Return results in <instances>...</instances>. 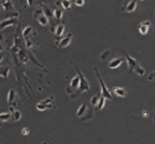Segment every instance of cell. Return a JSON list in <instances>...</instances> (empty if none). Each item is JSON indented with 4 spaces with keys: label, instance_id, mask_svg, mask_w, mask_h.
<instances>
[{
    "label": "cell",
    "instance_id": "603a6c76",
    "mask_svg": "<svg viewBox=\"0 0 155 144\" xmlns=\"http://www.w3.org/2000/svg\"><path fill=\"white\" fill-rule=\"evenodd\" d=\"M0 119H2V122H6L10 119V114L9 113H2L0 114Z\"/></svg>",
    "mask_w": 155,
    "mask_h": 144
},
{
    "label": "cell",
    "instance_id": "9a60e30c",
    "mask_svg": "<svg viewBox=\"0 0 155 144\" xmlns=\"http://www.w3.org/2000/svg\"><path fill=\"white\" fill-rule=\"evenodd\" d=\"M106 97L103 96V95H101V97H99V101H98V103H97V106H96V109L97 111H101L103 107H104V103H106Z\"/></svg>",
    "mask_w": 155,
    "mask_h": 144
},
{
    "label": "cell",
    "instance_id": "7402d4cb",
    "mask_svg": "<svg viewBox=\"0 0 155 144\" xmlns=\"http://www.w3.org/2000/svg\"><path fill=\"white\" fill-rule=\"evenodd\" d=\"M16 98V92L14 89H10L9 91V96H8V102H9V104H11V102L14 101Z\"/></svg>",
    "mask_w": 155,
    "mask_h": 144
},
{
    "label": "cell",
    "instance_id": "8992f818",
    "mask_svg": "<svg viewBox=\"0 0 155 144\" xmlns=\"http://www.w3.org/2000/svg\"><path fill=\"white\" fill-rule=\"evenodd\" d=\"M137 8V0H124V4L122 6L123 11L127 12H133Z\"/></svg>",
    "mask_w": 155,
    "mask_h": 144
},
{
    "label": "cell",
    "instance_id": "ac0fdd59",
    "mask_svg": "<svg viewBox=\"0 0 155 144\" xmlns=\"http://www.w3.org/2000/svg\"><path fill=\"white\" fill-rule=\"evenodd\" d=\"M31 34H36L35 31H34V29L31 28V26H28V28H25V30L22 31V37L25 39V37H29V35H31Z\"/></svg>",
    "mask_w": 155,
    "mask_h": 144
},
{
    "label": "cell",
    "instance_id": "484cf974",
    "mask_svg": "<svg viewBox=\"0 0 155 144\" xmlns=\"http://www.w3.org/2000/svg\"><path fill=\"white\" fill-rule=\"evenodd\" d=\"M8 72H9V67H4V70H2V77L4 78V80H6Z\"/></svg>",
    "mask_w": 155,
    "mask_h": 144
},
{
    "label": "cell",
    "instance_id": "d4e9b609",
    "mask_svg": "<svg viewBox=\"0 0 155 144\" xmlns=\"http://www.w3.org/2000/svg\"><path fill=\"white\" fill-rule=\"evenodd\" d=\"M101 95H102V93H99V95H97V96H94V97L92 98L91 103L93 104V106H97V103H98V101H99V97H101Z\"/></svg>",
    "mask_w": 155,
    "mask_h": 144
},
{
    "label": "cell",
    "instance_id": "9c48e42d",
    "mask_svg": "<svg viewBox=\"0 0 155 144\" xmlns=\"http://www.w3.org/2000/svg\"><path fill=\"white\" fill-rule=\"evenodd\" d=\"M150 21H144V22H141V24H139V26H138V30H139V32L140 34H143V35H145V34H148V31H149V28H150Z\"/></svg>",
    "mask_w": 155,
    "mask_h": 144
},
{
    "label": "cell",
    "instance_id": "6da1fadb",
    "mask_svg": "<svg viewBox=\"0 0 155 144\" xmlns=\"http://www.w3.org/2000/svg\"><path fill=\"white\" fill-rule=\"evenodd\" d=\"M123 54H124V56H125V59H127V62H128V66H129V72L134 71V72H137V75H139V76H143V75L145 73V70L140 66V65L138 63V61H137L135 59H133L132 56L127 55L125 52H123Z\"/></svg>",
    "mask_w": 155,
    "mask_h": 144
},
{
    "label": "cell",
    "instance_id": "2e32d148",
    "mask_svg": "<svg viewBox=\"0 0 155 144\" xmlns=\"http://www.w3.org/2000/svg\"><path fill=\"white\" fill-rule=\"evenodd\" d=\"M2 6H3V9L6 10V11L14 9V5H12V3L10 2V0H4V2L2 3Z\"/></svg>",
    "mask_w": 155,
    "mask_h": 144
},
{
    "label": "cell",
    "instance_id": "e0dca14e",
    "mask_svg": "<svg viewBox=\"0 0 155 144\" xmlns=\"http://www.w3.org/2000/svg\"><path fill=\"white\" fill-rule=\"evenodd\" d=\"M92 117H93V111H92V108H87L86 116L81 117V119H82V121H89V119H92Z\"/></svg>",
    "mask_w": 155,
    "mask_h": 144
},
{
    "label": "cell",
    "instance_id": "5b68a950",
    "mask_svg": "<svg viewBox=\"0 0 155 144\" xmlns=\"http://www.w3.org/2000/svg\"><path fill=\"white\" fill-rule=\"evenodd\" d=\"M94 72H96V75H97V78H98V81H99V85H101V93L107 99H112V93H110V91L107 88V86H106V83H104V81L102 80V77H101V75L98 73V70L97 69H94Z\"/></svg>",
    "mask_w": 155,
    "mask_h": 144
},
{
    "label": "cell",
    "instance_id": "4316f807",
    "mask_svg": "<svg viewBox=\"0 0 155 144\" xmlns=\"http://www.w3.org/2000/svg\"><path fill=\"white\" fill-rule=\"evenodd\" d=\"M25 41H26V47H31L32 46V41L30 40L29 37H25Z\"/></svg>",
    "mask_w": 155,
    "mask_h": 144
},
{
    "label": "cell",
    "instance_id": "cb8c5ba5",
    "mask_svg": "<svg viewBox=\"0 0 155 144\" xmlns=\"http://www.w3.org/2000/svg\"><path fill=\"white\" fill-rule=\"evenodd\" d=\"M108 55H110V51H108V50H107V51L102 52V54L99 55V59H101L102 61H106V59H107V56H108Z\"/></svg>",
    "mask_w": 155,
    "mask_h": 144
},
{
    "label": "cell",
    "instance_id": "52a82bcc",
    "mask_svg": "<svg viewBox=\"0 0 155 144\" xmlns=\"http://www.w3.org/2000/svg\"><path fill=\"white\" fill-rule=\"evenodd\" d=\"M63 30H64V24H58L57 25V28H56V32H55V44L57 45L60 41H61V39L63 37L62 34H63Z\"/></svg>",
    "mask_w": 155,
    "mask_h": 144
},
{
    "label": "cell",
    "instance_id": "5bb4252c",
    "mask_svg": "<svg viewBox=\"0 0 155 144\" xmlns=\"http://www.w3.org/2000/svg\"><path fill=\"white\" fill-rule=\"evenodd\" d=\"M113 92H114V95H117L118 97H125L127 96V91L124 88H120V87H115L113 89Z\"/></svg>",
    "mask_w": 155,
    "mask_h": 144
},
{
    "label": "cell",
    "instance_id": "83f0119b",
    "mask_svg": "<svg viewBox=\"0 0 155 144\" xmlns=\"http://www.w3.org/2000/svg\"><path fill=\"white\" fill-rule=\"evenodd\" d=\"M74 4H76L77 6H82V5L84 4V0H74Z\"/></svg>",
    "mask_w": 155,
    "mask_h": 144
},
{
    "label": "cell",
    "instance_id": "30bf717a",
    "mask_svg": "<svg viewBox=\"0 0 155 144\" xmlns=\"http://www.w3.org/2000/svg\"><path fill=\"white\" fill-rule=\"evenodd\" d=\"M56 5H60L61 8L66 9V10H70L71 6H72V2H71V0H57Z\"/></svg>",
    "mask_w": 155,
    "mask_h": 144
},
{
    "label": "cell",
    "instance_id": "8fae6325",
    "mask_svg": "<svg viewBox=\"0 0 155 144\" xmlns=\"http://www.w3.org/2000/svg\"><path fill=\"white\" fill-rule=\"evenodd\" d=\"M123 63V59L122 57H117V59H114V60H112L110 62H109V69H117V67H119L120 65Z\"/></svg>",
    "mask_w": 155,
    "mask_h": 144
},
{
    "label": "cell",
    "instance_id": "7a4b0ae2",
    "mask_svg": "<svg viewBox=\"0 0 155 144\" xmlns=\"http://www.w3.org/2000/svg\"><path fill=\"white\" fill-rule=\"evenodd\" d=\"M76 71H77V73L80 75V78H81V83H80V88H78V91L74 93V96L72 97V98H77L78 97L82 92H86V91H89V85H88V81L84 78V76L82 75V72L80 71V69L78 67H76Z\"/></svg>",
    "mask_w": 155,
    "mask_h": 144
},
{
    "label": "cell",
    "instance_id": "ffe728a7",
    "mask_svg": "<svg viewBox=\"0 0 155 144\" xmlns=\"http://www.w3.org/2000/svg\"><path fill=\"white\" fill-rule=\"evenodd\" d=\"M10 111L12 112V117H14V121H15V122L20 121V118H21V112H20V111H16V109H12V107H10Z\"/></svg>",
    "mask_w": 155,
    "mask_h": 144
},
{
    "label": "cell",
    "instance_id": "ba28073f",
    "mask_svg": "<svg viewBox=\"0 0 155 144\" xmlns=\"http://www.w3.org/2000/svg\"><path fill=\"white\" fill-rule=\"evenodd\" d=\"M71 40H72V34H67L66 36H63V37L61 39V41L57 44V46L61 47V49L67 47V46L71 44Z\"/></svg>",
    "mask_w": 155,
    "mask_h": 144
},
{
    "label": "cell",
    "instance_id": "4dcf8cb0",
    "mask_svg": "<svg viewBox=\"0 0 155 144\" xmlns=\"http://www.w3.org/2000/svg\"><path fill=\"white\" fill-rule=\"evenodd\" d=\"M154 78H155V72H154V73H151V75L149 76V80H150V81H151V80H154Z\"/></svg>",
    "mask_w": 155,
    "mask_h": 144
},
{
    "label": "cell",
    "instance_id": "277c9868",
    "mask_svg": "<svg viewBox=\"0 0 155 144\" xmlns=\"http://www.w3.org/2000/svg\"><path fill=\"white\" fill-rule=\"evenodd\" d=\"M54 99H55L54 96H50L48 98H46V99H44V101H41V102H38V103L36 104V108H37L38 111H45V109L54 108V104H52Z\"/></svg>",
    "mask_w": 155,
    "mask_h": 144
},
{
    "label": "cell",
    "instance_id": "f546056e",
    "mask_svg": "<svg viewBox=\"0 0 155 144\" xmlns=\"http://www.w3.org/2000/svg\"><path fill=\"white\" fill-rule=\"evenodd\" d=\"M35 2H36V0H28V6L34 5V4H35Z\"/></svg>",
    "mask_w": 155,
    "mask_h": 144
},
{
    "label": "cell",
    "instance_id": "d6986e66",
    "mask_svg": "<svg viewBox=\"0 0 155 144\" xmlns=\"http://www.w3.org/2000/svg\"><path fill=\"white\" fill-rule=\"evenodd\" d=\"M86 109H87V103H82L80 106V108H78V111H77V117H80L81 118V117L84 114Z\"/></svg>",
    "mask_w": 155,
    "mask_h": 144
},
{
    "label": "cell",
    "instance_id": "7c38bea8",
    "mask_svg": "<svg viewBox=\"0 0 155 144\" xmlns=\"http://www.w3.org/2000/svg\"><path fill=\"white\" fill-rule=\"evenodd\" d=\"M40 6L42 8L44 12H45V14H46V16H47V18H48L50 20L52 19V18H55V14H54V11L51 10V9H50V8L47 6V5H45V4H42V3H41V4H40Z\"/></svg>",
    "mask_w": 155,
    "mask_h": 144
},
{
    "label": "cell",
    "instance_id": "4fadbf2b",
    "mask_svg": "<svg viewBox=\"0 0 155 144\" xmlns=\"http://www.w3.org/2000/svg\"><path fill=\"white\" fill-rule=\"evenodd\" d=\"M15 22H16V20L14 18H6L4 21H2V24H0V28L5 29V28H8V26H10V25H14Z\"/></svg>",
    "mask_w": 155,
    "mask_h": 144
},
{
    "label": "cell",
    "instance_id": "3957f363",
    "mask_svg": "<svg viewBox=\"0 0 155 144\" xmlns=\"http://www.w3.org/2000/svg\"><path fill=\"white\" fill-rule=\"evenodd\" d=\"M34 18L40 22L42 26H46V25H48V22H50V19L46 16V14L44 12V10H42V8H38V9H36L35 11H34Z\"/></svg>",
    "mask_w": 155,
    "mask_h": 144
},
{
    "label": "cell",
    "instance_id": "f1b7e54d",
    "mask_svg": "<svg viewBox=\"0 0 155 144\" xmlns=\"http://www.w3.org/2000/svg\"><path fill=\"white\" fill-rule=\"evenodd\" d=\"M29 132H30V129H29V128H24V129H22V134H24V136H28Z\"/></svg>",
    "mask_w": 155,
    "mask_h": 144
},
{
    "label": "cell",
    "instance_id": "44dd1931",
    "mask_svg": "<svg viewBox=\"0 0 155 144\" xmlns=\"http://www.w3.org/2000/svg\"><path fill=\"white\" fill-rule=\"evenodd\" d=\"M54 14H55L56 19H61L63 16V8H56L54 10Z\"/></svg>",
    "mask_w": 155,
    "mask_h": 144
}]
</instances>
